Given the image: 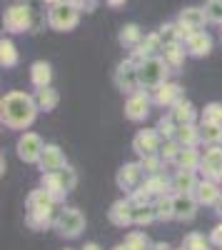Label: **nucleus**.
<instances>
[{"instance_id":"obj_1","label":"nucleus","mask_w":222,"mask_h":250,"mask_svg":"<svg viewBox=\"0 0 222 250\" xmlns=\"http://www.w3.org/2000/svg\"><path fill=\"white\" fill-rule=\"evenodd\" d=\"M35 95L25 90H10L0 98V123L8 130H28L37 118Z\"/></svg>"},{"instance_id":"obj_2","label":"nucleus","mask_w":222,"mask_h":250,"mask_svg":"<svg viewBox=\"0 0 222 250\" xmlns=\"http://www.w3.org/2000/svg\"><path fill=\"white\" fill-rule=\"evenodd\" d=\"M60 203L45 190L43 185L35 188V190L28 193V200H25V208H28V213H25V223L33 228V230H48L50 225H55V208Z\"/></svg>"},{"instance_id":"obj_3","label":"nucleus","mask_w":222,"mask_h":250,"mask_svg":"<svg viewBox=\"0 0 222 250\" xmlns=\"http://www.w3.org/2000/svg\"><path fill=\"white\" fill-rule=\"evenodd\" d=\"M40 185H43L57 203H65V195L73 193L77 188V173H75L73 165L68 163L65 168H60V170L43 173V175H40Z\"/></svg>"},{"instance_id":"obj_4","label":"nucleus","mask_w":222,"mask_h":250,"mask_svg":"<svg viewBox=\"0 0 222 250\" xmlns=\"http://www.w3.org/2000/svg\"><path fill=\"white\" fill-rule=\"evenodd\" d=\"M172 68L167 65V60L163 55H150L143 62H137V75H140V85L145 90H155L160 88L163 83L170 80Z\"/></svg>"},{"instance_id":"obj_5","label":"nucleus","mask_w":222,"mask_h":250,"mask_svg":"<svg viewBox=\"0 0 222 250\" xmlns=\"http://www.w3.org/2000/svg\"><path fill=\"white\" fill-rule=\"evenodd\" d=\"M85 225H88V220H85L83 210H77V208L68 205V208H60V210H57V218H55V225L53 228H55V233L60 238L75 240V238L83 235Z\"/></svg>"},{"instance_id":"obj_6","label":"nucleus","mask_w":222,"mask_h":250,"mask_svg":"<svg viewBox=\"0 0 222 250\" xmlns=\"http://www.w3.org/2000/svg\"><path fill=\"white\" fill-rule=\"evenodd\" d=\"M112 83H115V88L123 95L137 93L140 88H143V85H140V75H137V62L132 58L120 60L115 65V73H112Z\"/></svg>"},{"instance_id":"obj_7","label":"nucleus","mask_w":222,"mask_h":250,"mask_svg":"<svg viewBox=\"0 0 222 250\" xmlns=\"http://www.w3.org/2000/svg\"><path fill=\"white\" fill-rule=\"evenodd\" d=\"M77 23H80V10L70 3H60L48 10V25L55 33H70L77 28Z\"/></svg>"},{"instance_id":"obj_8","label":"nucleus","mask_w":222,"mask_h":250,"mask_svg":"<svg viewBox=\"0 0 222 250\" xmlns=\"http://www.w3.org/2000/svg\"><path fill=\"white\" fill-rule=\"evenodd\" d=\"M43 150H45V140L33 130H23V135L15 143V153L25 165H37L40 158H43Z\"/></svg>"},{"instance_id":"obj_9","label":"nucleus","mask_w":222,"mask_h":250,"mask_svg":"<svg viewBox=\"0 0 222 250\" xmlns=\"http://www.w3.org/2000/svg\"><path fill=\"white\" fill-rule=\"evenodd\" d=\"M152 93L145 90V88H140L137 93L128 95L125 100V118L130 123H145L150 118V110H152Z\"/></svg>"},{"instance_id":"obj_10","label":"nucleus","mask_w":222,"mask_h":250,"mask_svg":"<svg viewBox=\"0 0 222 250\" xmlns=\"http://www.w3.org/2000/svg\"><path fill=\"white\" fill-rule=\"evenodd\" d=\"M3 25H5V30L13 33V35L28 33V30L33 28V10H30V5H25V3L10 5V8L5 10V15H3Z\"/></svg>"},{"instance_id":"obj_11","label":"nucleus","mask_w":222,"mask_h":250,"mask_svg":"<svg viewBox=\"0 0 222 250\" xmlns=\"http://www.w3.org/2000/svg\"><path fill=\"white\" fill-rule=\"evenodd\" d=\"M145 180H148V173H145V168H143V163H140V160L125 163L123 168L117 170V175H115L117 188H120L125 195H130L132 190H137L140 185H145Z\"/></svg>"},{"instance_id":"obj_12","label":"nucleus","mask_w":222,"mask_h":250,"mask_svg":"<svg viewBox=\"0 0 222 250\" xmlns=\"http://www.w3.org/2000/svg\"><path fill=\"white\" fill-rule=\"evenodd\" d=\"M160 145H163V135L157 133V128H143L132 138V150L137 158L160 155Z\"/></svg>"},{"instance_id":"obj_13","label":"nucleus","mask_w":222,"mask_h":250,"mask_svg":"<svg viewBox=\"0 0 222 250\" xmlns=\"http://www.w3.org/2000/svg\"><path fill=\"white\" fill-rule=\"evenodd\" d=\"M205 23H210L205 8L187 5V8H183V10L177 13V25H180V30H183V40H185L190 33H195V30H203Z\"/></svg>"},{"instance_id":"obj_14","label":"nucleus","mask_w":222,"mask_h":250,"mask_svg":"<svg viewBox=\"0 0 222 250\" xmlns=\"http://www.w3.org/2000/svg\"><path fill=\"white\" fill-rule=\"evenodd\" d=\"M200 175L222 183V145H210L203 153V163H200Z\"/></svg>"},{"instance_id":"obj_15","label":"nucleus","mask_w":222,"mask_h":250,"mask_svg":"<svg viewBox=\"0 0 222 250\" xmlns=\"http://www.w3.org/2000/svg\"><path fill=\"white\" fill-rule=\"evenodd\" d=\"M132 215H135V203L125 195V198H120L110 205V210H108V220L115 225V228H130L135 225L132 223Z\"/></svg>"},{"instance_id":"obj_16","label":"nucleus","mask_w":222,"mask_h":250,"mask_svg":"<svg viewBox=\"0 0 222 250\" xmlns=\"http://www.w3.org/2000/svg\"><path fill=\"white\" fill-rule=\"evenodd\" d=\"M152 93V103L157 108H172L177 100H183L185 95H183V85L180 83H175V80H167V83H163L160 88H155V90H150Z\"/></svg>"},{"instance_id":"obj_17","label":"nucleus","mask_w":222,"mask_h":250,"mask_svg":"<svg viewBox=\"0 0 222 250\" xmlns=\"http://www.w3.org/2000/svg\"><path fill=\"white\" fill-rule=\"evenodd\" d=\"M183 43H185L190 58H207V55L212 53L215 40H212V35H210L207 30H195V33H190V35L183 40Z\"/></svg>"},{"instance_id":"obj_18","label":"nucleus","mask_w":222,"mask_h":250,"mask_svg":"<svg viewBox=\"0 0 222 250\" xmlns=\"http://www.w3.org/2000/svg\"><path fill=\"white\" fill-rule=\"evenodd\" d=\"M65 165H68V155H65V150L60 148V145H55V143H45L43 158H40V163H37L40 173H53V170L65 168Z\"/></svg>"},{"instance_id":"obj_19","label":"nucleus","mask_w":222,"mask_h":250,"mask_svg":"<svg viewBox=\"0 0 222 250\" xmlns=\"http://www.w3.org/2000/svg\"><path fill=\"white\" fill-rule=\"evenodd\" d=\"M163 48H165V43H163V38H160V33L155 30V33H148L143 40H140V45L130 50V58L135 62H143L150 55H160V53H163Z\"/></svg>"},{"instance_id":"obj_20","label":"nucleus","mask_w":222,"mask_h":250,"mask_svg":"<svg viewBox=\"0 0 222 250\" xmlns=\"http://www.w3.org/2000/svg\"><path fill=\"white\" fill-rule=\"evenodd\" d=\"M195 198H197V203H200V205L215 208V205H217V200L222 198V183L210 180V178H200L197 190H195Z\"/></svg>"},{"instance_id":"obj_21","label":"nucleus","mask_w":222,"mask_h":250,"mask_svg":"<svg viewBox=\"0 0 222 250\" xmlns=\"http://www.w3.org/2000/svg\"><path fill=\"white\" fill-rule=\"evenodd\" d=\"M197 183H200V170H175V175H172V193L195 195Z\"/></svg>"},{"instance_id":"obj_22","label":"nucleus","mask_w":222,"mask_h":250,"mask_svg":"<svg viewBox=\"0 0 222 250\" xmlns=\"http://www.w3.org/2000/svg\"><path fill=\"white\" fill-rule=\"evenodd\" d=\"M197 198L195 195H180L175 193V220L177 223H192L197 218Z\"/></svg>"},{"instance_id":"obj_23","label":"nucleus","mask_w":222,"mask_h":250,"mask_svg":"<svg viewBox=\"0 0 222 250\" xmlns=\"http://www.w3.org/2000/svg\"><path fill=\"white\" fill-rule=\"evenodd\" d=\"M160 55L167 60V65L172 68V73H177L180 68L185 65V58H190L183 40H175V43H165V48H163V53H160Z\"/></svg>"},{"instance_id":"obj_24","label":"nucleus","mask_w":222,"mask_h":250,"mask_svg":"<svg viewBox=\"0 0 222 250\" xmlns=\"http://www.w3.org/2000/svg\"><path fill=\"white\" fill-rule=\"evenodd\" d=\"M30 83L33 88L40 90V88H48L53 83V65L48 60H35L30 65Z\"/></svg>"},{"instance_id":"obj_25","label":"nucleus","mask_w":222,"mask_h":250,"mask_svg":"<svg viewBox=\"0 0 222 250\" xmlns=\"http://www.w3.org/2000/svg\"><path fill=\"white\" fill-rule=\"evenodd\" d=\"M170 115L175 118L177 125H190V123H197V108L192 105V103L187 98L177 100L175 105L170 108Z\"/></svg>"},{"instance_id":"obj_26","label":"nucleus","mask_w":222,"mask_h":250,"mask_svg":"<svg viewBox=\"0 0 222 250\" xmlns=\"http://www.w3.org/2000/svg\"><path fill=\"white\" fill-rule=\"evenodd\" d=\"M145 188L152 193V198L167 195V193H172V175H167L165 170L163 173H155V175H148Z\"/></svg>"},{"instance_id":"obj_27","label":"nucleus","mask_w":222,"mask_h":250,"mask_svg":"<svg viewBox=\"0 0 222 250\" xmlns=\"http://www.w3.org/2000/svg\"><path fill=\"white\" fill-rule=\"evenodd\" d=\"M200 138H203L205 148H210V145H222V123L200 120Z\"/></svg>"},{"instance_id":"obj_28","label":"nucleus","mask_w":222,"mask_h":250,"mask_svg":"<svg viewBox=\"0 0 222 250\" xmlns=\"http://www.w3.org/2000/svg\"><path fill=\"white\" fill-rule=\"evenodd\" d=\"M143 38H145V35H143V28H140L137 23H128V25L120 28V33H117V43L123 45L125 50H132V48L140 45V40H143Z\"/></svg>"},{"instance_id":"obj_29","label":"nucleus","mask_w":222,"mask_h":250,"mask_svg":"<svg viewBox=\"0 0 222 250\" xmlns=\"http://www.w3.org/2000/svg\"><path fill=\"white\" fill-rule=\"evenodd\" d=\"M35 103H37V110L40 113H53L60 105V93L53 85L40 88V90H35Z\"/></svg>"},{"instance_id":"obj_30","label":"nucleus","mask_w":222,"mask_h":250,"mask_svg":"<svg viewBox=\"0 0 222 250\" xmlns=\"http://www.w3.org/2000/svg\"><path fill=\"white\" fill-rule=\"evenodd\" d=\"M152 205H155V213H157V223H170V220H175V193H167V195L155 198Z\"/></svg>"},{"instance_id":"obj_31","label":"nucleus","mask_w":222,"mask_h":250,"mask_svg":"<svg viewBox=\"0 0 222 250\" xmlns=\"http://www.w3.org/2000/svg\"><path fill=\"white\" fill-rule=\"evenodd\" d=\"M177 143L183 145V148H197L203 138H200V123H190V125H180L177 128Z\"/></svg>"},{"instance_id":"obj_32","label":"nucleus","mask_w":222,"mask_h":250,"mask_svg":"<svg viewBox=\"0 0 222 250\" xmlns=\"http://www.w3.org/2000/svg\"><path fill=\"white\" fill-rule=\"evenodd\" d=\"M200 163H203V153L197 148H183L175 160L177 170H200Z\"/></svg>"},{"instance_id":"obj_33","label":"nucleus","mask_w":222,"mask_h":250,"mask_svg":"<svg viewBox=\"0 0 222 250\" xmlns=\"http://www.w3.org/2000/svg\"><path fill=\"white\" fill-rule=\"evenodd\" d=\"M20 62V55H18V48L10 38H3L0 40V68L3 70H10Z\"/></svg>"},{"instance_id":"obj_34","label":"nucleus","mask_w":222,"mask_h":250,"mask_svg":"<svg viewBox=\"0 0 222 250\" xmlns=\"http://www.w3.org/2000/svg\"><path fill=\"white\" fill-rule=\"evenodd\" d=\"M157 220V213H155V205L152 203H145V205H135V215H132V223L137 228H148Z\"/></svg>"},{"instance_id":"obj_35","label":"nucleus","mask_w":222,"mask_h":250,"mask_svg":"<svg viewBox=\"0 0 222 250\" xmlns=\"http://www.w3.org/2000/svg\"><path fill=\"white\" fill-rule=\"evenodd\" d=\"M180 150H183V145L177 143V138H167V140H163V145H160V158H163L165 163H172L175 165Z\"/></svg>"},{"instance_id":"obj_36","label":"nucleus","mask_w":222,"mask_h":250,"mask_svg":"<svg viewBox=\"0 0 222 250\" xmlns=\"http://www.w3.org/2000/svg\"><path fill=\"white\" fill-rule=\"evenodd\" d=\"M155 128H157V133H160V135H163V140H167V138H175V135H177V128H180V125H177V123H175V118L167 113V115H163V118L157 120Z\"/></svg>"},{"instance_id":"obj_37","label":"nucleus","mask_w":222,"mask_h":250,"mask_svg":"<svg viewBox=\"0 0 222 250\" xmlns=\"http://www.w3.org/2000/svg\"><path fill=\"white\" fill-rule=\"evenodd\" d=\"M157 33H160V38H163V43H175V40H183V30H180L177 20H175V23H163V25L157 28Z\"/></svg>"},{"instance_id":"obj_38","label":"nucleus","mask_w":222,"mask_h":250,"mask_svg":"<svg viewBox=\"0 0 222 250\" xmlns=\"http://www.w3.org/2000/svg\"><path fill=\"white\" fill-rule=\"evenodd\" d=\"M125 243H128L130 248H135V250H148V248L152 245L145 230H130V233L125 235Z\"/></svg>"},{"instance_id":"obj_39","label":"nucleus","mask_w":222,"mask_h":250,"mask_svg":"<svg viewBox=\"0 0 222 250\" xmlns=\"http://www.w3.org/2000/svg\"><path fill=\"white\" fill-rule=\"evenodd\" d=\"M183 245H185L187 250H205V248H215V245L210 243V238H205L203 233H187V235H185V240H183Z\"/></svg>"},{"instance_id":"obj_40","label":"nucleus","mask_w":222,"mask_h":250,"mask_svg":"<svg viewBox=\"0 0 222 250\" xmlns=\"http://www.w3.org/2000/svg\"><path fill=\"white\" fill-rule=\"evenodd\" d=\"M205 13H207V20L215 25L222 28V0H205Z\"/></svg>"},{"instance_id":"obj_41","label":"nucleus","mask_w":222,"mask_h":250,"mask_svg":"<svg viewBox=\"0 0 222 250\" xmlns=\"http://www.w3.org/2000/svg\"><path fill=\"white\" fill-rule=\"evenodd\" d=\"M140 163H143V168L148 175H155V173H163L165 170V160L160 158V155H148V158H140Z\"/></svg>"},{"instance_id":"obj_42","label":"nucleus","mask_w":222,"mask_h":250,"mask_svg":"<svg viewBox=\"0 0 222 250\" xmlns=\"http://www.w3.org/2000/svg\"><path fill=\"white\" fill-rule=\"evenodd\" d=\"M128 198H130V200H132L135 205H145V203H152V200H155V198H152V193L148 190L145 185H140L137 190H132V193H130Z\"/></svg>"},{"instance_id":"obj_43","label":"nucleus","mask_w":222,"mask_h":250,"mask_svg":"<svg viewBox=\"0 0 222 250\" xmlns=\"http://www.w3.org/2000/svg\"><path fill=\"white\" fill-rule=\"evenodd\" d=\"M200 120H217V123H222V103H207Z\"/></svg>"},{"instance_id":"obj_44","label":"nucleus","mask_w":222,"mask_h":250,"mask_svg":"<svg viewBox=\"0 0 222 250\" xmlns=\"http://www.w3.org/2000/svg\"><path fill=\"white\" fill-rule=\"evenodd\" d=\"M70 5H75L80 13H92L97 8V0H68Z\"/></svg>"},{"instance_id":"obj_45","label":"nucleus","mask_w":222,"mask_h":250,"mask_svg":"<svg viewBox=\"0 0 222 250\" xmlns=\"http://www.w3.org/2000/svg\"><path fill=\"white\" fill-rule=\"evenodd\" d=\"M210 243H212L215 248H222V220L210 230Z\"/></svg>"},{"instance_id":"obj_46","label":"nucleus","mask_w":222,"mask_h":250,"mask_svg":"<svg viewBox=\"0 0 222 250\" xmlns=\"http://www.w3.org/2000/svg\"><path fill=\"white\" fill-rule=\"evenodd\" d=\"M148 250H172V245L170 243H152Z\"/></svg>"},{"instance_id":"obj_47","label":"nucleus","mask_w":222,"mask_h":250,"mask_svg":"<svg viewBox=\"0 0 222 250\" xmlns=\"http://www.w3.org/2000/svg\"><path fill=\"white\" fill-rule=\"evenodd\" d=\"M105 3H108L110 8H123V5L128 3V0H105Z\"/></svg>"},{"instance_id":"obj_48","label":"nucleus","mask_w":222,"mask_h":250,"mask_svg":"<svg viewBox=\"0 0 222 250\" xmlns=\"http://www.w3.org/2000/svg\"><path fill=\"white\" fill-rule=\"evenodd\" d=\"M80 250H103V245H97V243H85Z\"/></svg>"},{"instance_id":"obj_49","label":"nucleus","mask_w":222,"mask_h":250,"mask_svg":"<svg viewBox=\"0 0 222 250\" xmlns=\"http://www.w3.org/2000/svg\"><path fill=\"white\" fill-rule=\"evenodd\" d=\"M110 250H135V248H130V245L123 240V243H117V245H115V248H110Z\"/></svg>"},{"instance_id":"obj_50","label":"nucleus","mask_w":222,"mask_h":250,"mask_svg":"<svg viewBox=\"0 0 222 250\" xmlns=\"http://www.w3.org/2000/svg\"><path fill=\"white\" fill-rule=\"evenodd\" d=\"M43 3H45L48 8H53V5H60V3H68V0H43Z\"/></svg>"},{"instance_id":"obj_51","label":"nucleus","mask_w":222,"mask_h":250,"mask_svg":"<svg viewBox=\"0 0 222 250\" xmlns=\"http://www.w3.org/2000/svg\"><path fill=\"white\" fill-rule=\"evenodd\" d=\"M215 213H217V218L222 220V198L217 200V205H215Z\"/></svg>"},{"instance_id":"obj_52","label":"nucleus","mask_w":222,"mask_h":250,"mask_svg":"<svg viewBox=\"0 0 222 250\" xmlns=\"http://www.w3.org/2000/svg\"><path fill=\"white\" fill-rule=\"evenodd\" d=\"M172 250H187V248H185V245H183V248H172Z\"/></svg>"},{"instance_id":"obj_53","label":"nucleus","mask_w":222,"mask_h":250,"mask_svg":"<svg viewBox=\"0 0 222 250\" xmlns=\"http://www.w3.org/2000/svg\"><path fill=\"white\" fill-rule=\"evenodd\" d=\"M65 250H75V248H65Z\"/></svg>"},{"instance_id":"obj_54","label":"nucleus","mask_w":222,"mask_h":250,"mask_svg":"<svg viewBox=\"0 0 222 250\" xmlns=\"http://www.w3.org/2000/svg\"><path fill=\"white\" fill-rule=\"evenodd\" d=\"M205 250H212V248H205Z\"/></svg>"},{"instance_id":"obj_55","label":"nucleus","mask_w":222,"mask_h":250,"mask_svg":"<svg viewBox=\"0 0 222 250\" xmlns=\"http://www.w3.org/2000/svg\"><path fill=\"white\" fill-rule=\"evenodd\" d=\"M217 250H222V248H217Z\"/></svg>"}]
</instances>
